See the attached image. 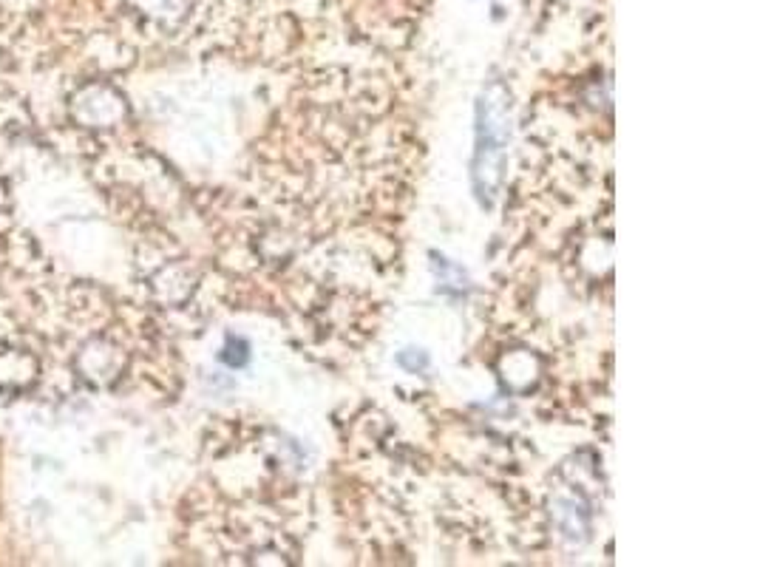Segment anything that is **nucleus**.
Segmentation results:
<instances>
[]
</instances>
